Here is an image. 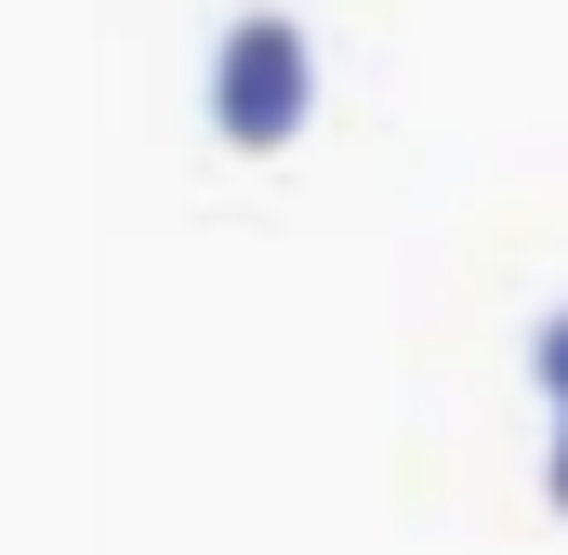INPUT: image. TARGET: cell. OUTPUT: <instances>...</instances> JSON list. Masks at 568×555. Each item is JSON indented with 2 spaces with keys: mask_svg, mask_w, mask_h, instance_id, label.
<instances>
[{
  "mask_svg": "<svg viewBox=\"0 0 568 555\" xmlns=\"http://www.w3.org/2000/svg\"><path fill=\"white\" fill-rule=\"evenodd\" d=\"M212 120H225V145H291V120H304V40H291V13H252L225 40Z\"/></svg>",
  "mask_w": 568,
  "mask_h": 555,
  "instance_id": "cell-1",
  "label": "cell"
}]
</instances>
